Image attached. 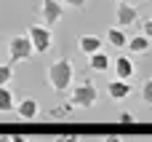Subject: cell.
<instances>
[{
    "label": "cell",
    "instance_id": "cell-16",
    "mask_svg": "<svg viewBox=\"0 0 152 142\" xmlns=\"http://www.w3.org/2000/svg\"><path fill=\"white\" fill-rule=\"evenodd\" d=\"M139 94H142V102H144V105H152V78H147V81L142 83Z\"/></svg>",
    "mask_w": 152,
    "mask_h": 142
},
{
    "label": "cell",
    "instance_id": "cell-10",
    "mask_svg": "<svg viewBox=\"0 0 152 142\" xmlns=\"http://www.w3.org/2000/svg\"><path fill=\"white\" fill-rule=\"evenodd\" d=\"M102 46H104V38H99V35H80V38H77V48H80V54H86V56L102 51Z\"/></svg>",
    "mask_w": 152,
    "mask_h": 142
},
{
    "label": "cell",
    "instance_id": "cell-8",
    "mask_svg": "<svg viewBox=\"0 0 152 142\" xmlns=\"http://www.w3.org/2000/svg\"><path fill=\"white\" fill-rule=\"evenodd\" d=\"M131 91H134L131 81H120V78H115V81H110V83H107V97H110V99H115V102L128 99V97H131Z\"/></svg>",
    "mask_w": 152,
    "mask_h": 142
},
{
    "label": "cell",
    "instance_id": "cell-13",
    "mask_svg": "<svg viewBox=\"0 0 152 142\" xmlns=\"http://www.w3.org/2000/svg\"><path fill=\"white\" fill-rule=\"evenodd\" d=\"M110 59H112V56H107L104 51H96V54H91V59H88V67H91L94 72H107V67H110Z\"/></svg>",
    "mask_w": 152,
    "mask_h": 142
},
{
    "label": "cell",
    "instance_id": "cell-21",
    "mask_svg": "<svg viewBox=\"0 0 152 142\" xmlns=\"http://www.w3.org/2000/svg\"><path fill=\"white\" fill-rule=\"evenodd\" d=\"M53 142H80V140H77L75 134H67V137H56Z\"/></svg>",
    "mask_w": 152,
    "mask_h": 142
},
{
    "label": "cell",
    "instance_id": "cell-15",
    "mask_svg": "<svg viewBox=\"0 0 152 142\" xmlns=\"http://www.w3.org/2000/svg\"><path fill=\"white\" fill-rule=\"evenodd\" d=\"M72 110H75V105L72 102H61V105H56V107H51V118H69L72 115Z\"/></svg>",
    "mask_w": 152,
    "mask_h": 142
},
{
    "label": "cell",
    "instance_id": "cell-1",
    "mask_svg": "<svg viewBox=\"0 0 152 142\" xmlns=\"http://www.w3.org/2000/svg\"><path fill=\"white\" fill-rule=\"evenodd\" d=\"M72 81H75V67H72V62H69L67 56L56 59V62L48 67V83H51V89H53L56 94H64V91L72 86Z\"/></svg>",
    "mask_w": 152,
    "mask_h": 142
},
{
    "label": "cell",
    "instance_id": "cell-4",
    "mask_svg": "<svg viewBox=\"0 0 152 142\" xmlns=\"http://www.w3.org/2000/svg\"><path fill=\"white\" fill-rule=\"evenodd\" d=\"M27 35H29V40H32L35 54H48V51H51V46H53V32H51V27H45V24H29Z\"/></svg>",
    "mask_w": 152,
    "mask_h": 142
},
{
    "label": "cell",
    "instance_id": "cell-12",
    "mask_svg": "<svg viewBox=\"0 0 152 142\" xmlns=\"http://www.w3.org/2000/svg\"><path fill=\"white\" fill-rule=\"evenodd\" d=\"M104 38H107V43L115 46V48H126V46H128V35H126L123 27H110Z\"/></svg>",
    "mask_w": 152,
    "mask_h": 142
},
{
    "label": "cell",
    "instance_id": "cell-14",
    "mask_svg": "<svg viewBox=\"0 0 152 142\" xmlns=\"http://www.w3.org/2000/svg\"><path fill=\"white\" fill-rule=\"evenodd\" d=\"M13 110H16V97L11 94L8 86H0V113L5 115V113H13Z\"/></svg>",
    "mask_w": 152,
    "mask_h": 142
},
{
    "label": "cell",
    "instance_id": "cell-3",
    "mask_svg": "<svg viewBox=\"0 0 152 142\" xmlns=\"http://www.w3.org/2000/svg\"><path fill=\"white\" fill-rule=\"evenodd\" d=\"M96 99H99V91H96L94 81H88V78L80 81V83L72 89V94H69V102H72L75 107H94Z\"/></svg>",
    "mask_w": 152,
    "mask_h": 142
},
{
    "label": "cell",
    "instance_id": "cell-18",
    "mask_svg": "<svg viewBox=\"0 0 152 142\" xmlns=\"http://www.w3.org/2000/svg\"><path fill=\"white\" fill-rule=\"evenodd\" d=\"M118 121H120L123 126H134V124H136V115H134V113H120Z\"/></svg>",
    "mask_w": 152,
    "mask_h": 142
},
{
    "label": "cell",
    "instance_id": "cell-11",
    "mask_svg": "<svg viewBox=\"0 0 152 142\" xmlns=\"http://www.w3.org/2000/svg\"><path fill=\"white\" fill-rule=\"evenodd\" d=\"M152 46V40L147 38V35H134V38H128V54H134V56H139V54H147Z\"/></svg>",
    "mask_w": 152,
    "mask_h": 142
},
{
    "label": "cell",
    "instance_id": "cell-9",
    "mask_svg": "<svg viewBox=\"0 0 152 142\" xmlns=\"http://www.w3.org/2000/svg\"><path fill=\"white\" fill-rule=\"evenodd\" d=\"M115 75L120 78V81H131L134 75H136V64H134V59L131 56H115Z\"/></svg>",
    "mask_w": 152,
    "mask_h": 142
},
{
    "label": "cell",
    "instance_id": "cell-20",
    "mask_svg": "<svg viewBox=\"0 0 152 142\" xmlns=\"http://www.w3.org/2000/svg\"><path fill=\"white\" fill-rule=\"evenodd\" d=\"M142 35H147L152 40V19H144V21H142Z\"/></svg>",
    "mask_w": 152,
    "mask_h": 142
},
{
    "label": "cell",
    "instance_id": "cell-7",
    "mask_svg": "<svg viewBox=\"0 0 152 142\" xmlns=\"http://www.w3.org/2000/svg\"><path fill=\"white\" fill-rule=\"evenodd\" d=\"M21 121H35L40 115V102L35 97H24L21 102H16V110H13Z\"/></svg>",
    "mask_w": 152,
    "mask_h": 142
},
{
    "label": "cell",
    "instance_id": "cell-2",
    "mask_svg": "<svg viewBox=\"0 0 152 142\" xmlns=\"http://www.w3.org/2000/svg\"><path fill=\"white\" fill-rule=\"evenodd\" d=\"M32 54H35V48H32V40H29L27 32H24V35H13V38L8 40V56H11V64L29 62Z\"/></svg>",
    "mask_w": 152,
    "mask_h": 142
},
{
    "label": "cell",
    "instance_id": "cell-19",
    "mask_svg": "<svg viewBox=\"0 0 152 142\" xmlns=\"http://www.w3.org/2000/svg\"><path fill=\"white\" fill-rule=\"evenodd\" d=\"M61 3H64V8H77V11L86 8V0H61Z\"/></svg>",
    "mask_w": 152,
    "mask_h": 142
},
{
    "label": "cell",
    "instance_id": "cell-24",
    "mask_svg": "<svg viewBox=\"0 0 152 142\" xmlns=\"http://www.w3.org/2000/svg\"><path fill=\"white\" fill-rule=\"evenodd\" d=\"M0 142H11V137H0Z\"/></svg>",
    "mask_w": 152,
    "mask_h": 142
},
{
    "label": "cell",
    "instance_id": "cell-5",
    "mask_svg": "<svg viewBox=\"0 0 152 142\" xmlns=\"http://www.w3.org/2000/svg\"><path fill=\"white\" fill-rule=\"evenodd\" d=\"M115 19H118V27H131L139 21V8L128 0H118V8H115Z\"/></svg>",
    "mask_w": 152,
    "mask_h": 142
},
{
    "label": "cell",
    "instance_id": "cell-6",
    "mask_svg": "<svg viewBox=\"0 0 152 142\" xmlns=\"http://www.w3.org/2000/svg\"><path fill=\"white\" fill-rule=\"evenodd\" d=\"M40 13H43V24L45 27H53V24H59L64 19V3L61 0H43Z\"/></svg>",
    "mask_w": 152,
    "mask_h": 142
},
{
    "label": "cell",
    "instance_id": "cell-22",
    "mask_svg": "<svg viewBox=\"0 0 152 142\" xmlns=\"http://www.w3.org/2000/svg\"><path fill=\"white\" fill-rule=\"evenodd\" d=\"M11 142H29L27 137H21V134H16V137H11Z\"/></svg>",
    "mask_w": 152,
    "mask_h": 142
},
{
    "label": "cell",
    "instance_id": "cell-17",
    "mask_svg": "<svg viewBox=\"0 0 152 142\" xmlns=\"http://www.w3.org/2000/svg\"><path fill=\"white\" fill-rule=\"evenodd\" d=\"M13 81V67L11 64H0V86H8Z\"/></svg>",
    "mask_w": 152,
    "mask_h": 142
},
{
    "label": "cell",
    "instance_id": "cell-23",
    "mask_svg": "<svg viewBox=\"0 0 152 142\" xmlns=\"http://www.w3.org/2000/svg\"><path fill=\"white\" fill-rule=\"evenodd\" d=\"M102 142H123V140H120V137H104Z\"/></svg>",
    "mask_w": 152,
    "mask_h": 142
}]
</instances>
